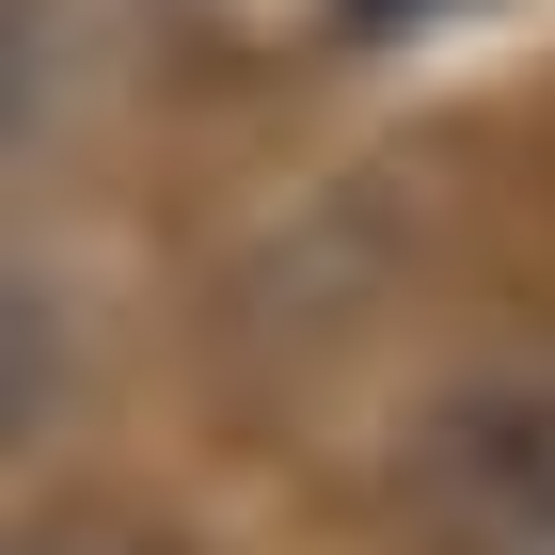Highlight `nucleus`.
<instances>
[{"label":"nucleus","mask_w":555,"mask_h":555,"mask_svg":"<svg viewBox=\"0 0 555 555\" xmlns=\"http://www.w3.org/2000/svg\"><path fill=\"white\" fill-rule=\"evenodd\" d=\"M16 555H175L159 524H128V508H64V524H33Z\"/></svg>","instance_id":"1"}]
</instances>
